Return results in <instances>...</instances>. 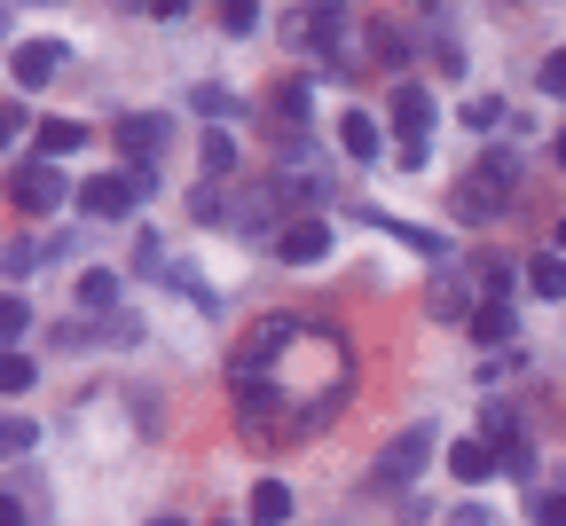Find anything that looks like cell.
<instances>
[{
    "mask_svg": "<svg viewBox=\"0 0 566 526\" xmlns=\"http://www.w3.org/2000/svg\"><path fill=\"white\" fill-rule=\"evenodd\" d=\"M409 40H417V32H401V24H370V48H378L386 63H401V55H409Z\"/></svg>",
    "mask_w": 566,
    "mask_h": 526,
    "instance_id": "25",
    "label": "cell"
},
{
    "mask_svg": "<svg viewBox=\"0 0 566 526\" xmlns=\"http://www.w3.org/2000/svg\"><path fill=\"white\" fill-rule=\"evenodd\" d=\"M527 283H535V298H566V252H535Z\"/></svg>",
    "mask_w": 566,
    "mask_h": 526,
    "instance_id": "18",
    "label": "cell"
},
{
    "mask_svg": "<svg viewBox=\"0 0 566 526\" xmlns=\"http://www.w3.org/2000/svg\"><path fill=\"white\" fill-rule=\"evenodd\" d=\"M40 432L24 424V417H0V456H24V448H32Z\"/></svg>",
    "mask_w": 566,
    "mask_h": 526,
    "instance_id": "27",
    "label": "cell"
},
{
    "mask_svg": "<svg viewBox=\"0 0 566 526\" xmlns=\"http://www.w3.org/2000/svg\"><path fill=\"white\" fill-rule=\"evenodd\" d=\"M221 526H237V518H221Z\"/></svg>",
    "mask_w": 566,
    "mask_h": 526,
    "instance_id": "41",
    "label": "cell"
},
{
    "mask_svg": "<svg viewBox=\"0 0 566 526\" xmlns=\"http://www.w3.org/2000/svg\"><path fill=\"white\" fill-rule=\"evenodd\" d=\"M449 472H457L464 487H480V480H495L504 464H495V448H488V440H457V448H449Z\"/></svg>",
    "mask_w": 566,
    "mask_h": 526,
    "instance_id": "12",
    "label": "cell"
},
{
    "mask_svg": "<svg viewBox=\"0 0 566 526\" xmlns=\"http://www.w3.org/2000/svg\"><path fill=\"white\" fill-rule=\"evenodd\" d=\"M424 307H433V315H472V307H480V298H472V275H441L433 291H424Z\"/></svg>",
    "mask_w": 566,
    "mask_h": 526,
    "instance_id": "16",
    "label": "cell"
},
{
    "mask_svg": "<svg viewBox=\"0 0 566 526\" xmlns=\"http://www.w3.org/2000/svg\"><path fill=\"white\" fill-rule=\"evenodd\" d=\"M558 166H566V134H558Z\"/></svg>",
    "mask_w": 566,
    "mask_h": 526,
    "instance_id": "35",
    "label": "cell"
},
{
    "mask_svg": "<svg viewBox=\"0 0 566 526\" xmlns=\"http://www.w3.org/2000/svg\"><path fill=\"white\" fill-rule=\"evenodd\" d=\"M331 252V220L323 212H300V220H283V229H275V260L283 267H315Z\"/></svg>",
    "mask_w": 566,
    "mask_h": 526,
    "instance_id": "6",
    "label": "cell"
},
{
    "mask_svg": "<svg viewBox=\"0 0 566 526\" xmlns=\"http://www.w3.org/2000/svg\"><path fill=\"white\" fill-rule=\"evenodd\" d=\"M464 126H472V134L504 126V103H495V95H472V103H464Z\"/></svg>",
    "mask_w": 566,
    "mask_h": 526,
    "instance_id": "26",
    "label": "cell"
},
{
    "mask_svg": "<svg viewBox=\"0 0 566 526\" xmlns=\"http://www.w3.org/2000/svg\"><path fill=\"white\" fill-rule=\"evenodd\" d=\"M424 456H433V424L394 432V440H386V456L370 464V487H409V480L424 472Z\"/></svg>",
    "mask_w": 566,
    "mask_h": 526,
    "instance_id": "4",
    "label": "cell"
},
{
    "mask_svg": "<svg viewBox=\"0 0 566 526\" xmlns=\"http://www.w3.org/2000/svg\"><path fill=\"white\" fill-rule=\"evenodd\" d=\"M0 393H32V354L0 346Z\"/></svg>",
    "mask_w": 566,
    "mask_h": 526,
    "instance_id": "21",
    "label": "cell"
},
{
    "mask_svg": "<svg viewBox=\"0 0 566 526\" xmlns=\"http://www.w3.org/2000/svg\"><path fill=\"white\" fill-rule=\"evenodd\" d=\"M252 526H292V487H283V480L252 487Z\"/></svg>",
    "mask_w": 566,
    "mask_h": 526,
    "instance_id": "15",
    "label": "cell"
},
{
    "mask_svg": "<svg viewBox=\"0 0 566 526\" xmlns=\"http://www.w3.org/2000/svg\"><path fill=\"white\" fill-rule=\"evenodd\" d=\"M520 149H480L472 158V173H464V189H457V212L464 220H504L512 212V197H520Z\"/></svg>",
    "mask_w": 566,
    "mask_h": 526,
    "instance_id": "1",
    "label": "cell"
},
{
    "mask_svg": "<svg viewBox=\"0 0 566 526\" xmlns=\"http://www.w3.org/2000/svg\"><path fill=\"white\" fill-rule=\"evenodd\" d=\"M275 197H283V204H323V197H331V166L315 158L300 134L275 149Z\"/></svg>",
    "mask_w": 566,
    "mask_h": 526,
    "instance_id": "3",
    "label": "cell"
},
{
    "mask_svg": "<svg viewBox=\"0 0 566 526\" xmlns=\"http://www.w3.org/2000/svg\"><path fill=\"white\" fill-rule=\"evenodd\" d=\"M55 252H63V244H32V236H24V244L0 252V267H9V275H32V267H40V260H55Z\"/></svg>",
    "mask_w": 566,
    "mask_h": 526,
    "instance_id": "22",
    "label": "cell"
},
{
    "mask_svg": "<svg viewBox=\"0 0 566 526\" xmlns=\"http://www.w3.org/2000/svg\"><path fill=\"white\" fill-rule=\"evenodd\" d=\"M111 298H118V275L111 267H87L80 275V307H111Z\"/></svg>",
    "mask_w": 566,
    "mask_h": 526,
    "instance_id": "23",
    "label": "cell"
},
{
    "mask_svg": "<svg viewBox=\"0 0 566 526\" xmlns=\"http://www.w3.org/2000/svg\"><path fill=\"white\" fill-rule=\"evenodd\" d=\"M134 197H142V189H134L126 173H95V181L80 189V212H95V220H126V212H134Z\"/></svg>",
    "mask_w": 566,
    "mask_h": 526,
    "instance_id": "7",
    "label": "cell"
},
{
    "mask_svg": "<svg viewBox=\"0 0 566 526\" xmlns=\"http://www.w3.org/2000/svg\"><path fill=\"white\" fill-rule=\"evenodd\" d=\"M212 17H221L229 40H244V32H260V0H212Z\"/></svg>",
    "mask_w": 566,
    "mask_h": 526,
    "instance_id": "19",
    "label": "cell"
},
{
    "mask_svg": "<svg viewBox=\"0 0 566 526\" xmlns=\"http://www.w3.org/2000/svg\"><path fill=\"white\" fill-rule=\"evenodd\" d=\"M449 526H495V518H488V511H480V503H464V511H457V518H449Z\"/></svg>",
    "mask_w": 566,
    "mask_h": 526,
    "instance_id": "32",
    "label": "cell"
},
{
    "mask_svg": "<svg viewBox=\"0 0 566 526\" xmlns=\"http://www.w3.org/2000/svg\"><path fill=\"white\" fill-rule=\"evenodd\" d=\"M558 252H566V220H558Z\"/></svg>",
    "mask_w": 566,
    "mask_h": 526,
    "instance_id": "36",
    "label": "cell"
},
{
    "mask_svg": "<svg viewBox=\"0 0 566 526\" xmlns=\"http://www.w3.org/2000/svg\"><path fill=\"white\" fill-rule=\"evenodd\" d=\"M464 330H472V346H504L520 323H512V298H480V307L464 315Z\"/></svg>",
    "mask_w": 566,
    "mask_h": 526,
    "instance_id": "9",
    "label": "cell"
},
{
    "mask_svg": "<svg viewBox=\"0 0 566 526\" xmlns=\"http://www.w3.org/2000/svg\"><path fill=\"white\" fill-rule=\"evenodd\" d=\"M480 283H488V298H512L520 267H504V260H480Z\"/></svg>",
    "mask_w": 566,
    "mask_h": 526,
    "instance_id": "29",
    "label": "cell"
},
{
    "mask_svg": "<svg viewBox=\"0 0 566 526\" xmlns=\"http://www.w3.org/2000/svg\"><path fill=\"white\" fill-rule=\"evenodd\" d=\"M527 511H535V526H566V487H551V495H527Z\"/></svg>",
    "mask_w": 566,
    "mask_h": 526,
    "instance_id": "28",
    "label": "cell"
},
{
    "mask_svg": "<svg viewBox=\"0 0 566 526\" xmlns=\"http://www.w3.org/2000/svg\"><path fill=\"white\" fill-rule=\"evenodd\" d=\"M17 134H24V103H0V149H9Z\"/></svg>",
    "mask_w": 566,
    "mask_h": 526,
    "instance_id": "30",
    "label": "cell"
},
{
    "mask_svg": "<svg viewBox=\"0 0 566 526\" xmlns=\"http://www.w3.org/2000/svg\"><path fill=\"white\" fill-rule=\"evenodd\" d=\"M394 126H401V141H424V134H433V95H424L417 80L394 87Z\"/></svg>",
    "mask_w": 566,
    "mask_h": 526,
    "instance_id": "8",
    "label": "cell"
},
{
    "mask_svg": "<svg viewBox=\"0 0 566 526\" xmlns=\"http://www.w3.org/2000/svg\"><path fill=\"white\" fill-rule=\"evenodd\" d=\"M24 330H32V307L17 291H0V338H24Z\"/></svg>",
    "mask_w": 566,
    "mask_h": 526,
    "instance_id": "24",
    "label": "cell"
},
{
    "mask_svg": "<svg viewBox=\"0 0 566 526\" xmlns=\"http://www.w3.org/2000/svg\"><path fill=\"white\" fill-rule=\"evenodd\" d=\"M40 9H55V0H40Z\"/></svg>",
    "mask_w": 566,
    "mask_h": 526,
    "instance_id": "40",
    "label": "cell"
},
{
    "mask_svg": "<svg viewBox=\"0 0 566 526\" xmlns=\"http://www.w3.org/2000/svg\"><path fill=\"white\" fill-rule=\"evenodd\" d=\"M0 32H9V9H0Z\"/></svg>",
    "mask_w": 566,
    "mask_h": 526,
    "instance_id": "39",
    "label": "cell"
},
{
    "mask_svg": "<svg viewBox=\"0 0 566 526\" xmlns=\"http://www.w3.org/2000/svg\"><path fill=\"white\" fill-rule=\"evenodd\" d=\"M197 166H205V181H229V173H237V141L212 126V134L197 141Z\"/></svg>",
    "mask_w": 566,
    "mask_h": 526,
    "instance_id": "17",
    "label": "cell"
},
{
    "mask_svg": "<svg viewBox=\"0 0 566 526\" xmlns=\"http://www.w3.org/2000/svg\"><path fill=\"white\" fill-rule=\"evenodd\" d=\"M543 95H566V48H558V55L543 63Z\"/></svg>",
    "mask_w": 566,
    "mask_h": 526,
    "instance_id": "31",
    "label": "cell"
},
{
    "mask_svg": "<svg viewBox=\"0 0 566 526\" xmlns=\"http://www.w3.org/2000/svg\"><path fill=\"white\" fill-rule=\"evenodd\" d=\"M111 141L126 149V181H134L142 197H150V189H158V149H166V118H158V111H126V118L111 126Z\"/></svg>",
    "mask_w": 566,
    "mask_h": 526,
    "instance_id": "2",
    "label": "cell"
},
{
    "mask_svg": "<svg viewBox=\"0 0 566 526\" xmlns=\"http://www.w3.org/2000/svg\"><path fill=\"white\" fill-rule=\"evenodd\" d=\"M189 111H197V118H237L244 103H237L229 87H189Z\"/></svg>",
    "mask_w": 566,
    "mask_h": 526,
    "instance_id": "20",
    "label": "cell"
},
{
    "mask_svg": "<svg viewBox=\"0 0 566 526\" xmlns=\"http://www.w3.org/2000/svg\"><path fill=\"white\" fill-rule=\"evenodd\" d=\"M150 526H181V518H150Z\"/></svg>",
    "mask_w": 566,
    "mask_h": 526,
    "instance_id": "37",
    "label": "cell"
},
{
    "mask_svg": "<svg viewBox=\"0 0 566 526\" xmlns=\"http://www.w3.org/2000/svg\"><path fill=\"white\" fill-rule=\"evenodd\" d=\"M118 9H142V0H118Z\"/></svg>",
    "mask_w": 566,
    "mask_h": 526,
    "instance_id": "38",
    "label": "cell"
},
{
    "mask_svg": "<svg viewBox=\"0 0 566 526\" xmlns=\"http://www.w3.org/2000/svg\"><path fill=\"white\" fill-rule=\"evenodd\" d=\"M0 526H24V503L17 495H0Z\"/></svg>",
    "mask_w": 566,
    "mask_h": 526,
    "instance_id": "33",
    "label": "cell"
},
{
    "mask_svg": "<svg viewBox=\"0 0 566 526\" xmlns=\"http://www.w3.org/2000/svg\"><path fill=\"white\" fill-rule=\"evenodd\" d=\"M55 63H63V48L24 40V48H17V87H48V80H55Z\"/></svg>",
    "mask_w": 566,
    "mask_h": 526,
    "instance_id": "13",
    "label": "cell"
},
{
    "mask_svg": "<svg viewBox=\"0 0 566 526\" xmlns=\"http://www.w3.org/2000/svg\"><path fill=\"white\" fill-rule=\"evenodd\" d=\"M338 149H346V166L378 158V118L370 111H338Z\"/></svg>",
    "mask_w": 566,
    "mask_h": 526,
    "instance_id": "10",
    "label": "cell"
},
{
    "mask_svg": "<svg viewBox=\"0 0 566 526\" xmlns=\"http://www.w3.org/2000/svg\"><path fill=\"white\" fill-rule=\"evenodd\" d=\"M307 111H315V95H307V80H283V87L268 95V118H275L283 134H300V126H307Z\"/></svg>",
    "mask_w": 566,
    "mask_h": 526,
    "instance_id": "11",
    "label": "cell"
},
{
    "mask_svg": "<svg viewBox=\"0 0 566 526\" xmlns=\"http://www.w3.org/2000/svg\"><path fill=\"white\" fill-rule=\"evenodd\" d=\"M32 141H40V158L55 166V158H71V149H87V126H80V118H48Z\"/></svg>",
    "mask_w": 566,
    "mask_h": 526,
    "instance_id": "14",
    "label": "cell"
},
{
    "mask_svg": "<svg viewBox=\"0 0 566 526\" xmlns=\"http://www.w3.org/2000/svg\"><path fill=\"white\" fill-rule=\"evenodd\" d=\"M181 9H189V0H158V17H181Z\"/></svg>",
    "mask_w": 566,
    "mask_h": 526,
    "instance_id": "34",
    "label": "cell"
},
{
    "mask_svg": "<svg viewBox=\"0 0 566 526\" xmlns=\"http://www.w3.org/2000/svg\"><path fill=\"white\" fill-rule=\"evenodd\" d=\"M9 204H17V212H63V204H71V181H63L48 158H32V166L9 173Z\"/></svg>",
    "mask_w": 566,
    "mask_h": 526,
    "instance_id": "5",
    "label": "cell"
}]
</instances>
